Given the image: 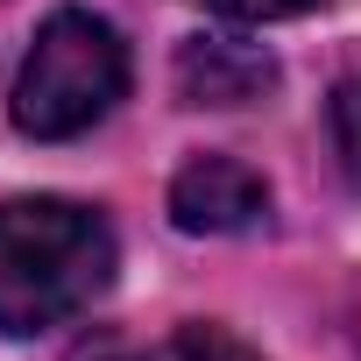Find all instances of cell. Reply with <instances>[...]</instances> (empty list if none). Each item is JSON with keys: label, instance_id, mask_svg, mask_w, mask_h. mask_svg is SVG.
<instances>
[{"label": "cell", "instance_id": "obj_1", "mask_svg": "<svg viewBox=\"0 0 361 361\" xmlns=\"http://www.w3.org/2000/svg\"><path fill=\"white\" fill-rule=\"evenodd\" d=\"M121 241L106 213L78 199H8L0 206V333H43L92 298H106Z\"/></svg>", "mask_w": 361, "mask_h": 361}, {"label": "cell", "instance_id": "obj_2", "mask_svg": "<svg viewBox=\"0 0 361 361\" xmlns=\"http://www.w3.org/2000/svg\"><path fill=\"white\" fill-rule=\"evenodd\" d=\"M121 92H128V43H121V29L85 15V8H57L36 29V50L22 57L15 128L36 135V142H71L92 121H106Z\"/></svg>", "mask_w": 361, "mask_h": 361}, {"label": "cell", "instance_id": "obj_3", "mask_svg": "<svg viewBox=\"0 0 361 361\" xmlns=\"http://www.w3.org/2000/svg\"><path fill=\"white\" fill-rule=\"evenodd\" d=\"M269 213V185L234 156H192L170 185V220L185 234H241Z\"/></svg>", "mask_w": 361, "mask_h": 361}, {"label": "cell", "instance_id": "obj_4", "mask_svg": "<svg viewBox=\"0 0 361 361\" xmlns=\"http://www.w3.org/2000/svg\"><path fill=\"white\" fill-rule=\"evenodd\" d=\"M276 85L269 50L241 43V36H192L177 50V92L192 106H248Z\"/></svg>", "mask_w": 361, "mask_h": 361}, {"label": "cell", "instance_id": "obj_5", "mask_svg": "<svg viewBox=\"0 0 361 361\" xmlns=\"http://www.w3.org/2000/svg\"><path fill=\"white\" fill-rule=\"evenodd\" d=\"M156 361H262V354H255V347H241L227 326H177V333H170V347H163Z\"/></svg>", "mask_w": 361, "mask_h": 361}, {"label": "cell", "instance_id": "obj_6", "mask_svg": "<svg viewBox=\"0 0 361 361\" xmlns=\"http://www.w3.org/2000/svg\"><path fill=\"white\" fill-rule=\"evenodd\" d=\"M326 128H333V149L347 163V177L361 185V78H340L333 99H326Z\"/></svg>", "mask_w": 361, "mask_h": 361}, {"label": "cell", "instance_id": "obj_7", "mask_svg": "<svg viewBox=\"0 0 361 361\" xmlns=\"http://www.w3.org/2000/svg\"><path fill=\"white\" fill-rule=\"evenodd\" d=\"M206 8H220V15H234V22H283V15L326 8V0H206Z\"/></svg>", "mask_w": 361, "mask_h": 361}, {"label": "cell", "instance_id": "obj_8", "mask_svg": "<svg viewBox=\"0 0 361 361\" xmlns=\"http://www.w3.org/2000/svg\"><path fill=\"white\" fill-rule=\"evenodd\" d=\"M71 361H149V354H135L128 340H106V333H99V340H85V347H71Z\"/></svg>", "mask_w": 361, "mask_h": 361}]
</instances>
